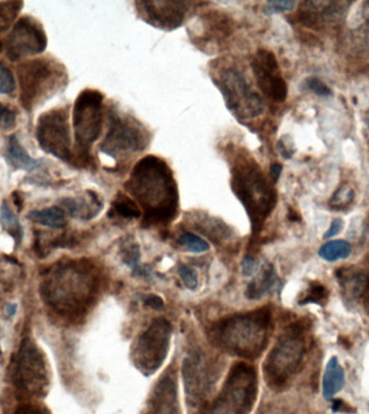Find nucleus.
Here are the masks:
<instances>
[{
    "mask_svg": "<svg viewBox=\"0 0 369 414\" xmlns=\"http://www.w3.org/2000/svg\"><path fill=\"white\" fill-rule=\"evenodd\" d=\"M124 189L143 208V226L168 225L177 217L179 188L171 167L156 157L147 155L136 163Z\"/></svg>",
    "mask_w": 369,
    "mask_h": 414,
    "instance_id": "nucleus-1",
    "label": "nucleus"
},
{
    "mask_svg": "<svg viewBox=\"0 0 369 414\" xmlns=\"http://www.w3.org/2000/svg\"><path fill=\"white\" fill-rule=\"evenodd\" d=\"M100 284V273L90 261L73 260L49 270L41 284V298L58 314L77 318L96 301Z\"/></svg>",
    "mask_w": 369,
    "mask_h": 414,
    "instance_id": "nucleus-2",
    "label": "nucleus"
},
{
    "mask_svg": "<svg viewBox=\"0 0 369 414\" xmlns=\"http://www.w3.org/2000/svg\"><path fill=\"white\" fill-rule=\"evenodd\" d=\"M271 330V311L262 307L219 320L212 326L210 339L229 354L253 360L264 352Z\"/></svg>",
    "mask_w": 369,
    "mask_h": 414,
    "instance_id": "nucleus-3",
    "label": "nucleus"
},
{
    "mask_svg": "<svg viewBox=\"0 0 369 414\" xmlns=\"http://www.w3.org/2000/svg\"><path fill=\"white\" fill-rule=\"evenodd\" d=\"M232 188L243 204L251 226V235L257 237L265 222L276 208L278 195L256 161L247 155L236 157L232 167Z\"/></svg>",
    "mask_w": 369,
    "mask_h": 414,
    "instance_id": "nucleus-4",
    "label": "nucleus"
},
{
    "mask_svg": "<svg viewBox=\"0 0 369 414\" xmlns=\"http://www.w3.org/2000/svg\"><path fill=\"white\" fill-rule=\"evenodd\" d=\"M257 395L256 369L245 362H236L229 371L219 394L202 406L200 414H249Z\"/></svg>",
    "mask_w": 369,
    "mask_h": 414,
    "instance_id": "nucleus-5",
    "label": "nucleus"
},
{
    "mask_svg": "<svg viewBox=\"0 0 369 414\" xmlns=\"http://www.w3.org/2000/svg\"><path fill=\"white\" fill-rule=\"evenodd\" d=\"M306 354L302 325H291L279 338L264 364L265 380L272 389H284L298 371Z\"/></svg>",
    "mask_w": 369,
    "mask_h": 414,
    "instance_id": "nucleus-6",
    "label": "nucleus"
},
{
    "mask_svg": "<svg viewBox=\"0 0 369 414\" xmlns=\"http://www.w3.org/2000/svg\"><path fill=\"white\" fill-rule=\"evenodd\" d=\"M149 138L148 132L137 120L111 109L107 133L100 149L104 155L118 161L143 153L148 146Z\"/></svg>",
    "mask_w": 369,
    "mask_h": 414,
    "instance_id": "nucleus-7",
    "label": "nucleus"
},
{
    "mask_svg": "<svg viewBox=\"0 0 369 414\" xmlns=\"http://www.w3.org/2000/svg\"><path fill=\"white\" fill-rule=\"evenodd\" d=\"M104 95L85 90L76 100L73 111L74 132L79 160L89 163L90 150L101 134L103 125Z\"/></svg>",
    "mask_w": 369,
    "mask_h": 414,
    "instance_id": "nucleus-8",
    "label": "nucleus"
},
{
    "mask_svg": "<svg viewBox=\"0 0 369 414\" xmlns=\"http://www.w3.org/2000/svg\"><path fill=\"white\" fill-rule=\"evenodd\" d=\"M18 77L21 104L27 111H32L43 98L50 96L64 78L56 63L47 60L23 63L19 66Z\"/></svg>",
    "mask_w": 369,
    "mask_h": 414,
    "instance_id": "nucleus-9",
    "label": "nucleus"
},
{
    "mask_svg": "<svg viewBox=\"0 0 369 414\" xmlns=\"http://www.w3.org/2000/svg\"><path fill=\"white\" fill-rule=\"evenodd\" d=\"M172 330L171 323L158 317L138 337L133 349V362L142 373L151 375L164 364L170 349Z\"/></svg>",
    "mask_w": 369,
    "mask_h": 414,
    "instance_id": "nucleus-10",
    "label": "nucleus"
},
{
    "mask_svg": "<svg viewBox=\"0 0 369 414\" xmlns=\"http://www.w3.org/2000/svg\"><path fill=\"white\" fill-rule=\"evenodd\" d=\"M219 87L224 95L227 107L240 120L255 119L264 113V100L253 90L240 70L225 69L219 76Z\"/></svg>",
    "mask_w": 369,
    "mask_h": 414,
    "instance_id": "nucleus-11",
    "label": "nucleus"
},
{
    "mask_svg": "<svg viewBox=\"0 0 369 414\" xmlns=\"http://www.w3.org/2000/svg\"><path fill=\"white\" fill-rule=\"evenodd\" d=\"M12 382L19 391L30 395H43L48 387L47 364L41 349L32 340H23L15 355Z\"/></svg>",
    "mask_w": 369,
    "mask_h": 414,
    "instance_id": "nucleus-12",
    "label": "nucleus"
},
{
    "mask_svg": "<svg viewBox=\"0 0 369 414\" xmlns=\"http://www.w3.org/2000/svg\"><path fill=\"white\" fill-rule=\"evenodd\" d=\"M37 140L41 149L60 160H73L67 115L63 110H52L39 118Z\"/></svg>",
    "mask_w": 369,
    "mask_h": 414,
    "instance_id": "nucleus-13",
    "label": "nucleus"
},
{
    "mask_svg": "<svg viewBox=\"0 0 369 414\" xmlns=\"http://www.w3.org/2000/svg\"><path fill=\"white\" fill-rule=\"evenodd\" d=\"M183 378L187 404L194 408L203 406L216 382V371L209 358L200 351L190 353L183 360Z\"/></svg>",
    "mask_w": 369,
    "mask_h": 414,
    "instance_id": "nucleus-14",
    "label": "nucleus"
},
{
    "mask_svg": "<svg viewBox=\"0 0 369 414\" xmlns=\"http://www.w3.org/2000/svg\"><path fill=\"white\" fill-rule=\"evenodd\" d=\"M47 36L43 26L30 17L20 19L13 26L5 43L7 56L12 62L39 54L47 47Z\"/></svg>",
    "mask_w": 369,
    "mask_h": 414,
    "instance_id": "nucleus-15",
    "label": "nucleus"
},
{
    "mask_svg": "<svg viewBox=\"0 0 369 414\" xmlns=\"http://www.w3.org/2000/svg\"><path fill=\"white\" fill-rule=\"evenodd\" d=\"M251 70L261 92L269 100L283 102L289 94L287 83L282 77L276 55L271 51L260 49L251 60Z\"/></svg>",
    "mask_w": 369,
    "mask_h": 414,
    "instance_id": "nucleus-16",
    "label": "nucleus"
},
{
    "mask_svg": "<svg viewBox=\"0 0 369 414\" xmlns=\"http://www.w3.org/2000/svg\"><path fill=\"white\" fill-rule=\"evenodd\" d=\"M143 20L161 30H173L183 25L189 3L183 1H136Z\"/></svg>",
    "mask_w": 369,
    "mask_h": 414,
    "instance_id": "nucleus-17",
    "label": "nucleus"
},
{
    "mask_svg": "<svg viewBox=\"0 0 369 414\" xmlns=\"http://www.w3.org/2000/svg\"><path fill=\"white\" fill-rule=\"evenodd\" d=\"M350 5L347 1H304L297 12V20L306 28L315 30L337 25L346 17Z\"/></svg>",
    "mask_w": 369,
    "mask_h": 414,
    "instance_id": "nucleus-18",
    "label": "nucleus"
},
{
    "mask_svg": "<svg viewBox=\"0 0 369 414\" xmlns=\"http://www.w3.org/2000/svg\"><path fill=\"white\" fill-rule=\"evenodd\" d=\"M144 414H181L175 381L164 377L153 389Z\"/></svg>",
    "mask_w": 369,
    "mask_h": 414,
    "instance_id": "nucleus-19",
    "label": "nucleus"
},
{
    "mask_svg": "<svg viewBox=\"0 0 369 414\" xmlns=\"http://www.w3.org/2000/svg\"><path fill=\"white\" fill-rule=\"evenodd\" d=\"M346 300L355 302L364 296L368 290V276L362 271L342 268L335 272Z\"/></svg>",
    "mask_w": 369,
    "mask_h": 414,
    "instance_id": "nucleus-20",
    "label": "nucleus"
},
{
    "mask_svg": "<svg viewBox=\"0 0 369 414\" xmlns=\"http://www.w3.org/2000/svg\"><path fill=\"white\" fill-rule=\"evenodd\" d=\"M87 195L88 197H64L60 201V206L74 218L89 220L96 217L103 204L93 191H88Z\"/></svg>",
    "mask_w": 369,
    "mask_h": 414,
    "instance_id": "nucleus-21",
    "label": "nucleus"
},
{
    "mask_svg": "<svg viewBox=\"0 0 369 414\" xmlns=\"http://www.w3.org/2000/svg\"><path fill=\"white\" fill-rule=\"evenodd\" d=\"M279 282L276 270L271 265L261 269L258 276L255 277L246 288V297L251 300H258L265 294L271 292Z\"/></svg>",
    "mask_w": 369,
    "mask_h": 414,
    "instance_id": "nucleus-22",
    "label": "nucleus"
},
{
    "mask_svg": "<svg viewBox=\"0 0 369 414\" xmlns=\"http://www.w3.org/2000/svg\"><path fill=\"white\" fill-rule=\"evenodd\" d=\"M8 160L16 170L27 171V172L37 170L43 165V160H36L28 155L27 151L19 142L16 135H12L9 140Z\"/></svg>",
    "mask_w": 369,
    "mask_h": 414,
    "instance_id": "nucleus-23",
    "label": "nucleus"
},
{
    "mask_svg": "<svg viewBox=\"0 0 369 414\" xmlns=\"http://www.w3.org/2000/svg\"><path fill=\"white\" fill-rule=\"evenodd\" d=\"M344 385V372L336 357H332L327 364L323 378V396L332 400L335 395L342 391Z\"/></svg>",
    "mask_w": 369,
    "mask_h": 414,
    "instance_id": "nucleus-24",
    "label": "nucleus"
},
{
    "mask_svg": "<svg viewBox=\"0 0 369 414\" xmlns=\"http://www.w3.org/2000/svg\"><path fill=\"white\" fill-rule=\"evenodd\" d=\"M28 219L52 229H62L65 227L66 214L62 207H47L43 210H30L27 215Z\"/></svg>",
    "mask_w": 369,
    "mask_h": 414,
    "instance_id": "nucleus-25",
    "label": "nucleus"
},
{
    "mask_svg": "<svg viewBox=\"0 0 369 414\" xmlns=\"http://www.w3.org/2000/svg\"><path fill=\"white\" fill-rule=\"evenodd\" d=\"M0 225L8 235L12 237L15 245L19 246L22 242L24 230H23L18 216L11 210L5 201H3L0 206Z\"/></svg>",
    "mask_w": 369,
    "mask_h": 414,
    "instance_id": "nucleus-26",
    "label": "nucleus"
},
{
    "mask_svg": "<svg viewBox=\"0 0 369 414\" xmlns=\"http://www.w3.org/2000/svg\"><path fill=\"white\" fill-rule=\"evenodd\" d=\"M109 217L113 216H120V217L131 219V218H139L142 216V210H139L137 203L132 200L128 195L119 193L111 204L109 210Z\"/></svg>",
    "mask_w": 369,
    "mask_h": 414,
    "instance_id": "nucleus-27",
    "label": "nucleus"
},
{
    "mask_svg": "<svg viewBox=\"0 0 369 414\" xmlns=\"http://www.w3.org/2000/svg\"><path fill=\"white\" fill-rule=\"evenodd\" d=\"M121 254H122V260L128 267L133 270V275H141V276H147L151 274L147 268L139 267V259H141V252L139 248L133 241L130 243H124L121 248Z\"/></svg>",
    "mask_w": 369,
    "mask_h": 414,
    "instance_id": "nucleus-28",
    "label": "nucleus"
},
{
    "mask_svg": "<svg viewBox=\"0 0 369 414\" xmlns=\"http://www.w3.org/2000/svg\"><path fill=\"white\" fill-rule=\"evenodd\" d=\"M351 254V245L346 241L337 240L327 242L319 250L320 257L326 261L346 259Z\"/></svg>",
    "mask_w": 369,
    "mask_h": 414,
    "instance_id": "nucleus-29",
    "label": "nucleus"
},
{
    "mask_svg": "<svg viewBox=\"0 0 369 414\" xmlns=\"http://www.w3.org/2000/svg\"><path fill=\"white\" fill-rule=\"evenodd\" d=\"M22 7V1H0V36L10 28ZM0 49H1V41H0Z\"/></svg>",
    "mask_w": 369,
    "mask_h": 414,
    "instance_id": "nucleus-30",
    "label": "nucleus"
},
{
    "mask_svg": "<svg viewBox=\"0 0 369 414\" xmlns=\"http://www.w3.org/2000/svg\"><path fill=\"white\" fill-rule=\"evenodd\" d=\"M327 299H328V290L325 288L324 285L317 282L311 283L306 296L304 299L300 300L299 305L315 303V305H324Z\"/></svg>",
    "mask_w": 369,
    "mask_h": 414,
    "instance_id": "nucleus-31",
    "label": "nucleus"
},
{
    "mask_svg": "<svg viewBox=\"0 0 369 414\" xmlns=\"http://www.w3.org/2000/svg\"><path fill=\"white\" fill-rule=\"evenodd\" d=\"M179 243L194 254L208 252L210 248L209 243L205 242L202 237L191 232L183 233L179 237Z\"/></svg>",
    "mask_w": 369,
    "mask_h": 414,
    "instance_id": "nucleus-32",
    "label": "nucleus"
},
{
    "mask_svg": "<svg viewBox=\"0 0 369 414\" xmlns=\"http://www.w3.org/2000/svg\"><path fill=\"white\" fill-rule=\"evenodd\" d=\"M296 5V1H291V0H271L265 3L262 11L267 15L276 14V13L291 11Z\"/></svg>",
    "mask_w": 369,
    "mask_h": 414,
    "instance_id": "nucleus-33",
    "label": "nucleus"
},
{
    "mask_svg": "<svg viewBox=\"0 0 369 414\" xmlns=\"http://www.w3.org/2000/svg\"><path fill=\"white\" fill-rule=\"evenodd\" d=\"M14 90L15 80L12 72L0 62V94H11Z\"/></svg>",
    "mask_w": 369,
    "mask_h": 414,
    "instance_id": "nucleus-34",
    "label": "nucleus"
},
{
    "mask_svg": "<svg viewBox=\"0 0 369 414\" xmlns=\"http://www.w3.org/2000/svg\"><path fill=\"white\" fill-rule=\"evenodd\" d=\"M353 197H355L353 189L348 187V186H344L335 193L334 197H332V201H331V204L335 208H339V207L344 208L353 201Z\"/></svg>",
    "mask_w": 369,
    "mask_h": 414,
    "instance_id": "nucleus-35",
    "label": "nucleus"
},
{
    "mask_svg": "<svg viewBox=\"0 0 369 414\" xmlns=\"http://www.w3.org/2000/svg\"><path fill=\"white\" fill-rule=\"evenodd\" d=\"M179 276L181 281L188 290H196L198 287L199 280L198 274L194 269L183 265L179 269Z\"/></svg>",
    "mask_w": 369,
    "mask_h": 414,
    "instance_id": "nucleus-36",
    "label": "nucleus"
},
{
    "mask_svg": "<svg viewBox=\"0 0 369 414\" xmlns=\"http://www.w3.org/2000/svg\"><path fill=\"white\" fill-rule=\"evenodd\" d=\"M15 123L16 118L14 111L0 102V130H11L15 127Z\"/></svg>",
    "mask_w": 369,
    "mask_h": 414,
    "instance_id": "nucleus-37",
    "label": "nucleus"
},
{
    "mask_svg": "<svg viewBox=\"0 0 369 414\" xmlns=\"http://www.w3.org/2000/svg\"><path fill=\"white\" fill-rule=\"evenodd\" d=\"M306 87L309 90H311L314 94H317V96H322V98H326L329 95H332V91L325 85L323 81L320 80L317 78H309L306 80Z\"/></svg>",
    "mask_w": 369,
    "mask_h": 414,
    "instance_id": "nucleus-38",
    "label": "nucleus"
},
{
    "mask_svg": "<svg viewBox=\"0 0 369 414\" xmlns=\"http://www.w3.org/2000/svg\"><path fill=\"white\" fill-rule=\"evenodd\" d=\"M78 244L75 237L71 235H60L51 242V248H71Z\"/></svg>",
    "mask_w": 369,
    "mask_h": 414,
    "instance_id": "nucleus-39",
    "label": "nucleus"
},
{
    "mask_svg": "<svg viewBox=\"0 0 369 414\" xmlns=\"http://www.w3.org/2000/svg\"><path fill=\"white\" fill-rule=\"evenodd\" d=\"M258 268V261L253 256H246L242 261V273L244 276H251L256 272Z\"/></svg>",
    "mask_w": 369,
    "mask_h": 414,
    "instance_id": "nucleus-40",
    "label": "nucleus"
},
{
    "mask_svg": "<svg viewBox=\"0 0 369 414\" xmlns=\"http://www.w3.org/2000/svg\"><path fill=\"white\" fill-rule=\"evenodd\" d=\"M144 303H145L146 307L157 309V311H160V309H162L164 307V300H162V298L157 296V294H149V296H147V297L144 299Z\"/></svg>",
    "mask_w": 369,
    "mask_h": 414,
    "instance_id": "nucleus-41",
    "label": "nucleus"
},
{
    "mask_svg": "<svg viewBox=\"0 0 369 414\" xmlns=\"http://www.w3.org/2000/svg\"><path fill=\"white\" fill-rule=\"evenodd\" d=\"M342 227H344V221L340 218H337L333 221L332 226L329 228L326 235H324V239H329V237L338 235L342 231Z\"/></svg>",
    "mask_w": 369,
    "mask_h": 414,
    "instance_id": "nucleus-42",
    "label": "nucleus"
},
{
    "mask_svg": "<svg viewBox=\"0 0 369 414\" xmlns=\"http://www.w3.org/2000/svg\"><path fill=\"white\" fill-rule=\"evenodd\" d=\"M14 414H45L39 408L34 407L32 404H24L18 408Z\"/></svg>",
    "mask_w": 369,
    "mask_h": 414,
    "instance_id": "nucleus-43",
    "label": "nucleus"
},
{
    "mask_svg": "<svg viewBox=\"0 0 369 414\" xmlns=\"http://www.w3.org/2000/svg\"><path fill=\"white\" fill-rule=\"evenodd\" d=\"M278 150H279V153H281L282 157H285V159H291L295 153V150H293V148L287 147L284 140H279V142H278Z\"/></svg>",
    "mask_w": 369,
    "mask_h": 414,
    "instance_id": "nucleus-44",
    "label": "nucleus"
},
{
    "mask_svg": "<svg viewBox=\"0 0 369 414\" xmlns=\"http://www.w3.org/2000/svg\"><path fill=\"white\" fill-rule=\"evenodd\" d=\"M282 171H283V166L280 163L276 162L272 163L270 165V177H271L272 182L276 184L279 180L280 176H281Z\"/></svg>",
    "mask_w": 369,
    "mask_h": 414,
    "instance_id": "nucleus-45",
    "label": "nucleus"
},
{
    "mask_svg": "<svg viewBox=\"0 0 369 414\" xmlns=\"http://www.w3.org/2000/svg\"><path fill=\"white\" fill-rule=\"evenodd\" d=\"M333 411L334 412H352L353 409L350 407L349 404L342 402V400H335L334 404H333Z\"/></svg>",
    "mask_w": 369,
    "mask_h": 414,
    "instance_id": "nucleus-46",
    "label": "nucleus"
},
{
    "mask_svg": "<svg viewBox=\"0 0 369 414\" xmlns=\"http://www.w3.org/2000/svg\"><path fill=\"white\" fill-rule=\"evenodd\" d=\"M13 197V203H14L15 206L18 208L19 212H21L23 208V197H21L20 193L18 191H14L12 193Z\"/></svg>",
    "mask_w": 369,
    "mask_h": 414,
    "instance_id": "nucleus-47",
    "label": "nucleus"
},
{
    "mask_svg": "<svg viewBox=\"0 0 369 414\" xmlns=\"http://www.w3.org/2000/svg\"><path fill=\"white\" fill-rule=\"evenodd\" d=\"M359 35L363 36L364 37L365 41H366V45L369 47V20L367 21L366 24L363 25L359 30Z\"/></svg>",
    "mask_w": 369,
    "mask_h": 414,
    "instance_id": "nucleus-48",
    "label": "nucleus"
},
{
    "mask_svg": "<svg viewBox=\"0 0 369 414\" xmlns=\"http://www.w3.org/2000/svg\"><path fill=\"white\" fill-rule=\"evenodd\" d=\"M5 309H7V314L9 316H13L16 312V305H8Z\"/></svg>",
    "mask_w": 369,
    "mask_h": 414,
    "instance_id": "nucleus-49",
    "label": "nucleus"
},
{
    "mask_svg": "<svg viewBox=\"0 0 369 414\" xmlns=\"http://www.w3.org/2000/svg\"><path fill=\"white\" fill-rule=\"evenodd\" d=\"M289 219L293 220V221H297V220L300 219V217H299V215H297L296 213L294 212V210H291V212H289Z\"/></svg>",
    "mask_w": 369,
    "mask_h": 414,
    "instance_id": "nucleus-50",
    "label": "nucleus"
},
{
    "mask_svg": "<svg viewBox=\"0 0 369 414\" xmlns=\"http://www.w3.org/2000/svg\"><path fill=\"white\" fill-rule=\"evenodd\" d=\"M366 309H367V313H368V315H369V294H368V298H367V301H366Z\"/></svg>",
    "mask_w": 369,
    "mask_h": 414,
    "instance_id": "nucleus-51",
    "label": "nucleus"
},
{
    "mask_svg": "<svg viewBox=\"0 0 369 414\" xmlns=\"http://www.w3.org/2000/svg\"><path fill=\"white\" fill-rule=\"evenodd\" d=\"M1 353H3V351H1V347H0V355H1Z\"/></svg>",
    "mask_w": 369,
    "mask_h": 414,
    "instance_id": "nucleus-52",
    "label": "nucleus"
}]
</instances>
